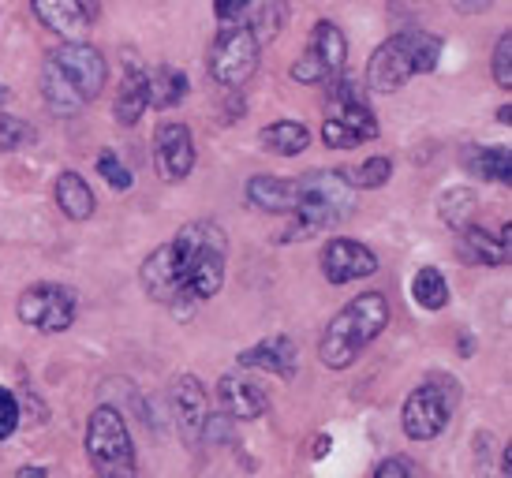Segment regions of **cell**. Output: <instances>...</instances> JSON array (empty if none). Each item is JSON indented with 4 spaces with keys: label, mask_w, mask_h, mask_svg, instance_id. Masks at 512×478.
Instances as JSON below:
<instances>
[{
    "label": "cell",
    "mask_w": 512,
    "mask_h": 478,
    "mask_svg": "<svg viewBox=\"0 0 512 478\" xmlns=\"http://www.w3.org/2000/svg\"><path fill=\"white\" fill-rule=\"evenodd\" d=\"M378 116L370 113V105H348V109H337L329 113V120L322 124V142L329 150H356L363 142L378 139Z\"/></svg>",
    "instance_id": "obj_14"
},
{
    "label": "cell",
    "mask_w": 512,
    "mask_h": 478,
    "mask_svg": "<svg viewBox=\"0 0 512 478\" xmlns=\"http://www.w3.org/2000/svg\"><path fill=\"white\" fill-rule=\"evenodd\" d=\"M157 176L169 183H184L195 172V139L180 120H161L154 131Z\"/></svg>",
    "instance_id": "obj_12"
},
{
    "label": "cell",
    "mask_w": 512,
    "mask_h": 478,
    "mask_svg": "<svg viewBox=\"0 0 512 478\" xmlns=\"http://www.w3.org/2000/svg\"><path fill=\"white\" fill-rule=\"evenodd\" d=\"M460 165H464V172H471L475 180L509 183L512 154H509V146H468V150L460 154Z\"/></svg>",
    "instance_id": "obj_21"
},
{
    "label": "cell",
    "mask_w": 512,
    "mask_h": 478,
    "mask_svg": "<svg viewBox=\"0 0 512 478\" xmlns=\"http://www.w3.org/2000/svg\"><path fill=\"white\" fill-rule=\"evenodd\" d=\"M288 23V0H247V12H243V23L251 34H255L258 45L273 42Z\"/></svg>",
    "instance_id": "obj_22"
},
{
    "label": "cell",
    "mask_w": 512,
    "mask_h": 478,
    "mask_svg": "<svg viewBox=\"0 0 512 478\" xmlns=\"http://www.w3.org/2000/svg\"><path fill=\"white\" fill-rule=\"evenodd\" d=\"M109 60L90 42H60L45 53L42 64V101L53 116L83 113L105 90Z\"/></svg>",
    "instance_id": "obj_1"
},
{
    "label": "cell",
    "mask_w": 512,
    "mask_h": 478,
    "mask_svg": "<svg viewBox=\"0 0 512 478\" xmlns=\"http://www.w3.org/2000/svg\"><path fill=\"white\" fill-rule=\"evenodd\" d=\"M19 426V396L0 385V441H8Z\"/></svg>",
    "instance_id": "obj_32"
},
{
    "label": "cell",
    "mask_w": 512,
    "mask_h": 478,
    "mask_svg": "<svg viewBox=\"0 0 512 478\" xmlns=\"http://www.w3.org/2000/svg\"><path fill=\"white\" fill-rule=\"evenodd\" d=\"M258 146L266 154H277V157H299L311 146V131L303 124H296V120H277V124L258 131Z\"/></svg>",
    "instance_id": "obj_24"
},
{
    "label": "cell",
    "mask_w": 512,
    "mask_h": 478,
    "mask_svg": "<svg viewBox=\"0 0 512 478\" xmlns=\"http://www.w3.org/2000/svg\"><path fill=\"white\" fill-rule=\"evenodd\" d=\"M57 206L64 217H72V221H86V217H94V206H98V198L90 191V183L79 176V172H60L57 176Z\"/></svg>",
    "instance_id": "obj_23"
},
{
    "label": "cell",
    "mask_w": 512,
    "mask_h": 478,
    "mask_svg": "<svg viewBox=\"0 0 512 478\" xmlns=\"http://www.w3.org/2000/svg\"><path fill=\"white\" fill-rule=\"evenodd\" d=\"M344 180L352 183V191H374V187H385L389 176H393V161L389 157H367L356 169H341Z\"/></svg>",
    "instance_id": "obj_28"
},
{
    "label": "cell",
    "mask_w": 512,
    "mask_h": 478,
    "mask_svg": "<svg viewBox=\"0 0 512 478\" xmlns=\"http://www.w3.org/2000/svg\"><path fill=\"white\" fill-rule=\"evenodd\" d=\"M326 452H329V437L322 434L318 437V445H314V456H326Z\"/></svg>",
    "instance_id": "obj_37"
},
{
    "label": "cell",
    "mask_w": 512,
    "mask_h": 478,
    "mask_svg": "<svg viewBox=\"0 0 512 478\" xmlns=\"http://www.w3.org/2000/svg\"><path fill=\"white\" fill-rule=\"evenodd\" d=\"M441 60V38L427 30H397L393 38H385L367 64V86L374 94H397L412 83L415 75H427L438 68Z\"/></svg>",
    "instance_id": "obj_4"
},
{
    "label": "cell",
    "mask_w": 512,
    "mask_h": 478,
    "mask_svg": "<svg viewBox=\"0 0 512 478\" xmlns=\"http://www.w3.org/2000/svg\"><path fill=\"white\" fill-rule=\"evenodd\" d=\"M348 60V38L333 19H318L311 27V42L303 49V57L292 64V79L303 86L329 83L344 71Z\"/></svg>",
    "instance_id": "obj_10"
},
{
    "label": "cell",
    "mask_w": 512,
    "mask_h": 478,
    "mask_svg": "<svg viewBox=\"0 0 512 478\" xmlns=\"http://www.w3.org/2000/svg\"><path fill=\"white\" fill-rule=\"evenodd\" d=\"M187 90H191V83H187V75L180 68H172V64H161V68L150 75V105L154 109H176L180 101L187 98Z\"/></svg>",
    "instance_id": "obj_25"
},
{
    "label": "cell",
    "mask_w": 512,
    "mask_h": 478,
    "mask_svg": "<svg viewBox=\"0 0 512 478\" xmlns=\"http://www.w3.org/2000/svg\"><path fill=\"white\" fill-rule=\"evenodd\" d=\"M318 266H322V277L329 284H352L370 277V273H378V258L359 239H329L326 247H322Z\"/></svg>",
    "instance_id": "obj_13"
},
{
    "label": "cell",
    "mask_w": 512,
    "mask_h": 478,
    "mask_svg": "<svg viewBox=\"0 0 512 478\" xmlns=\"http://www.w3.org/2000/svg\"><path fill=\"white\" fill-rule=\"evenodd\" d=\"M34 142V127L27 120H19L12 113H0V150L4 154H15V150H23Z\"/></svg>",
    "instance_id": "obj_29"
},
{
    "label": "cell",
    "mask_w": 512,
    "mask_h": 478,
    "mask_svg": "<svg viewBox=\"0 0 512 478\" xmlns=\"http://www.w3.org/2000/svg\"><path fill=\"white\" fill-rule=\"evenodd\" d=\"M475 206H479V198H475V191L471 187H449L445 195H441L438 202V213H441V221L449 228H460L471 225V213H475Z\"/></svg>",
    "instance_id": "obj_27"
},
{
    "label": "cell",
    "mask_w": 512,
    "mask_h": 478,
    "mask_svg": "<svg viewBox=\"0 0 512 478\" xmlns=\"http://www.w3.org/2000/svg\"><path fill=\"white\" fill-rule=\"evenodd\" d=\"M98 172L109 180V187H113V191H128V187H131V172L124 169V161H120V154H116V150H105V154H98Z\"/></svg>",
    "instance_id": "obj_31"
},
{
    "label": "cell",
    "mask_w": 512,
    "mask_h": 478,
    "mask_svg": "<svg viewBox=\"0 0 512 478\" xmlns=\"http://www.w3.org/2000/svg\"><path fill=\"white\" fill-rule=\"evenodd\" d=\"M243 370H266V374H277V378H296L299 366V348L292 337H270L258 340L255 348H243L240 352Z\"/></svg>",
    "instance_id": "obj_18"
},
{
    "label": "cell",
    "mask_w": 512,
    "mask_h": 478,
    "mask_svg": "<svg viewBox=\"0 0 512 478\" xmlns=\"http://www.w3.org/2000/svg\"><path fill=\"white\" fill-rule=\"evenodd\" d=\"M15 478H49V471H45V467H19Z\"/></svg>",
    "instance_id": "obj_36"
},
{
    "label": "cell",
    "mask_w": 512,
    "mask_h": 478,
    "mask_svg": "<svg viewBox=\"0 0 512 478\" xmlns=\"http://www.w3.org/2000/svg\"><path fill=\"white\" fill-rule=\"evenodd\" d=\"M75 310H79V296H75L68 284H30L23 296L15 299V314L19 322L38 329V333H64L72 329Z\"/></svg>",
    "instance_id": "obj_9"
},
{
    "label": "cell",
    "mask_w": 512,
    "mask_h": 478,
    "mask_svg": "<svg viewBox=\"0 0 512 478\" xmlns=\"http://www.w3.org/2000/svg\"><path fill=\"white\" fill-rule=\"evenodd\" d=\"M490 68H494V83L501 90H512V34L505 30L494 45V57H490Z\"/></svg>",
    "instance_id": "obj_30"
},
{
    "label": "cell",
    "mask_w": 512,
    "mask_h": 478,
    "mask_svg": "<svg viewBox=\"0 0 512 478\" xmlns=\"http://www.w3.org/2000/svg\"><path fill=\"white\" fill-rule=\"evenodd\" d=\"M217 400H221V415H228L232 422H251L262 419L270 411V396L258 381L243 378V374H221L217 381Z\"/></svg>",
    "instance_id": "obj_15"
},
{
    "label": "cell",
    "mask_w": 512,
    "mask_h": 478,
    "mask_svg": "<svg viewBox=\"0 0 512 478\" xmlns=\"http://www.w3.org/2000/svg\"><path fill=\"white\" fill-rule=\"evenodd\" d=\"M385 325H389V299L382 292H363V296H356L348 307L337 310L329 318L322 344H318L322 363L329 370H348L363 355L367 344H374V340L382 337Z\"/></svg>",
    "instance_id": "obj_3"
},
{
    "label": "cell",
    "mask_w": 512,
    "mask_h": 478,
    "mask_svg": "<svg viewBox=\"0 0 512 478\" xmlns=\"http://www.w3.org/2000/svg\"><path fill=\"white\" fill-rule=\"evenodd\" d=\"M214 239H225V232L214 221H191L169 243H161L157 251H150V258L139 269V281H143L146 296L154 299V303H180V292H184L187 277H191L195 258Z\"/></svg>",
    "instance_id": "obj_2"
},
{
    "label": "cell",
    "mask_w": 512,
    "mask_h": 478,
    "mask_svg": "<svg viewBox=\"0 0 512 478\" xmlns=\"http://www.w3.org/2000/svg\"><path fill=\"white\" fill-rule=\"evenodd\" d=\"M146 109H150V75H146V68L139 64V57H131L128 64H124V83L116 90L113 116H116V124L135 127L143 120Z\"/></svg>",
    "instance_id": "obj_19"
},
{
    "label": "cell",
    "mask_w": 512,
    "mask_h": 478,
    "mask_svg": "<svg viewBox=\"0 0 512 478\" xmlns=\"http://www.w3.org/2000/svg\"><path fill=\"white\" fill-rule=\"evenodd\" d=\"M258 53H262V45L247 27H221L210 45V57H206L210 79L225 90H240L258 71Z\"/></svg>",
    "instance_id": "obj_8"
},
{
    "label": "cell",
    "mask_w": 512,
    "mask_h": 478,
    "mask_svg": "<svg viewBox=\"0 0 512 478\" xmlns=\"http://www.w3.org/2000/svg\"><path fill=\"white\" fill-rule=\"evenodd\" d=\"M243 12H247V0H214V15L221 27H240Z\"/></svg>",
    "instance_id": "obj_33"
},
{
    "label": "cell",
    "mask_w": 512,
    "mask_h": 478,
    "mask_svg": "<svg viewBox=\"0 0 512 478\" xmlns=\"http://www.w3.org/2000/svg\"><path fill=\"white\" fill-rule=\"evenodd\" d=\"M453 8L460 15H483L494 8V0H453Z\"/></svg>",
    "instance_id": "obj_35"
},
{
    "label": "cell",
    "mask_w": 512,
    "mask_h": 478,
    "mask_svg": "<svg viewBox=\"0 0 512 478\" xmlns=\"http://www.w3.org/2000/svg\"><path fill=\"white\" fill-rule=\"evenodd\" d=\"M374 478H415V475L400 464V460H382V464H378V471H374Z\"/></svg>",
    "instance_id": "obj_34"
},
{
    "label": "cell",
    "mask_w": 512,
    "mask_h": 478,
    "mask_svg": "<svg viewBox=\"0 0 512 478\" xmlns=\"http://www.w3.org/2000/svg\"><path fill=\"white\" fill-rule=\"evenodd\" d=\"M86 456L98 478H135L139 460L131 445L128 422L113 404H101L86 419Z\"/></svg>",
    "instance_id": "obj_6"
},
{
    "label": "cell",
    "mask_w": 512,
    "mask_h": 478,
    "mask_svg": "<svg viewBox=\"0 0 512 478\" xmlns=\"http://www.w3.org/2000/svg\"><path fill=\"white\" fill-rule=\"evenodd\" d=\"M8 101H12V90L0 83V105H8Z\"/></svg>",
    "instance_id": "obj_38"
},
{
    "label": "cell",
    "mask_w": 512,
    "mask_h": 478,
    "mask_svg": "<svg viewBox=\"0 0 512 478\" xmlns=\"http://www.w3.org/2000/svg\"><path fill=\"white\" fill-rule=\"evenodd\" d=\"M356 210V191L344 180L341 169H314L296 180V232H318V228L341 225Z\"/></svg>",
    "instance_id": "obj_5"
},
{
    "label": "cell",
    "mask_w": 512,
    "mask_h": 478,
    "mask_svg": "<svg viewBox=\"0 0 512 478\" xmlns=\"http://www.w3.org/2000/svg\"><path fill=\"white\" fill-rule=\"evenodd\" d=\"M30 8L38 15V23L53 30L60 42H86L90 15H86L83 0H30Z\"/></svg>",
    "instance_id": "obj_16"
},
{
    "label": "cell",
    "mask_w": 512,
    "mask_h": 478,
    "mask_svg": "<svg viewBox=\"0 0 512 478\" xmlns=\"http://www.w3.org/2000/svg\"><path fill=\"white\" fill-rule=\"evenodd\" d=\"M456 404H460V385L438 374V378L423 381L408 393L404 408H400V426L412 441H434V437L445 434Z\"/></svg>",
    "instance_id": "obj_7"
},
{
    "label": "cell",
    "mask_w": 512,
    "mask_h": 478,
    "mask_svg": "<svg viewBox=\"0 0 512 478\" xmlns=\"http://www.w3.org/2000/svg\"><path fill=\"white\" fill-rule=\"evenodd\" d=\"M412 299L419 303L423 310H441L449 303V281L441 277V269L434 266H423L415 273L412 281Z\"/></svg>",
    "instance_id": "obj_26"
},
{
    "label": "cell",
    "mask_w": 512,
    "mask_h": 478,
    "mask_svg": "<svg viewBox=\"0 0 512 478\" xmlns=\"http://www.w3.org/2000/svg\"><path fill=\"white\" fill-rule=\"evenodd\" d=\"M247 202L262 213H292L296 210V180H285V176H251L247 180Z\"/></svg>",
    "instance_id": "obj_20"
},
{
    "label": "cell",
    "mask_w": 512,
    "mask_h": 478,
    "mask_svg": "<svg viewBox=\"0 0 512 478\" xmlns=\"http://www.w3.org/2000/svg\"><path fill=\"white\" fill-rule=\"evenodd\" d=\"M172 419H176V434L187 449H195L206 434V419H210V400H206V385L195 374H180L169 389Z\"/></svg>",
    "instance_id": "obj_11"
},
{
    "label": "cell",
    "mask_w": 512,
    "mask_h": 478,
    "mask_svg": "<svg viewBox=\"0 0 512 478\" xmlns=\"http://www.w3.org/2000/svg\"><path fill=\"white\" fill-rule=\"evenodd\" d=\"M456 251L468 266H509V225H501L498 239H494V232H486L479 225H464L460 239H456Z\"/></svg>",
    "instance_id": "obj_17"
}]
</instances>
